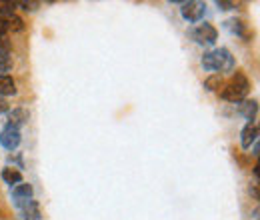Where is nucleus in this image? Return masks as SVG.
<instances>
[{
  "instance_id": "17",
  "label": "nucleus",
  "mask_w": 260,
  "mask_h": 220,
  "mask_svg": "<svg viewBox=\"0 0 260 220\" xmlns=\"http://www.w3.org/2000/svg\"><path fill=\"white\" fill-rule=\"evenodd\" d=\"M12 50V44L8 38H0V56H8Z\"/></svg>"
},
{
  "instance_id": "3",
  "label": "nucleus",
  "mask_w": 260,
  "mask_h": 220,
  "mask_svg": "<svg viewBox=\"0 0 260 220\" xmlns=\"http://www.w3.org/2000/svg\"><path fill=\"white\" fill-rule=\"evenodd\" d=\"M190 38L194 40L196 44H214L216 42V38H218V30L212 26V24H200V26H196L190 30Z\"/></svg>"
},
{
  "instance_id": "14",
  "label": "nucleus",
  "mask_w": 260,
  "mask_h": 220,
  "mask_svg": "<svg viewBox=\"0 0 260 220\" xmlns=\"http://www.w3.org/2000/svg\"><path fill=\"white\" fill-rule=\"evenodd\" d=\"M220 86H222V76H220V74H212V76H208V78L204 80V88L210 90V92L218 90Z\"/></svg>"
},
{
  "instance_id": "2",
  "label": "nucleus",
  "mask_w": 260,
  "mask_h": 220,
  "mask_svg": "<svg viewBox=\"0 0 260 220\" xmlns=\"http://www.w3.org/2000/svg\"><path fill=\"white\" fill-rule=\"evenodd\" d=\"M248 90H250V84H248L246 76L238 72V74L234 76V80L222 88L220 96H222L224 100H228V102H236V104H238V102H242V100L246 98Z\"/></svg>"
},
{
  "instance_id": "4",
  "label": "nucleus",
  "mask_w": 260,
  "mask_h": 220,
  "mask_svg": "<svg viewBox=\"0 0 260 220\" xmlns=\"http://www.w3.org/2000/svg\"><path fill=\"white\" fill-rule=\"evenodd\" d=\"M206 12V4L204 2H198V0H190V2H184L182 8H180V14L186 22H198Z\"/></svg>"
},
{
  "instance_id": "22",
  "label": "nucleus",
  "mask_w": 260,
  "mask_h": 220,
  "mask_svg": "<svg viewBox=\"0 0 260 220\" xmlns=\"http://www.w3.org/2000/svg\"><path fill=\"white\" fill-rule=\"evenodd\" d=\"M4 112H8V102L0 96V114H4Z\"/></svg>"
},
{
  "instance_id": "21",
  "label": "nucleus",
  "mask_w": 260,
  "mask_h": 220,
  "mask_svg": "<svg viewBox=\"0 0 260 220\" xmlns=\"http://www.w3.org/2000/svg\"><path fill=\"white\" fill-rule=\"evenodd\" d=\"M6 32H8V22H6V18H0V38H4Z\"/></svg>"
},
{
  "instance_id": "12",
  "label": "nucleus",
  "mask_w": 260,
  "mask_h": 220,
  "mask_svg": "<svg viewBox=\"0 0 260 220\" xmlns=\"http://www.w3.org/2000/svg\"><path fill=\"white\" fill-rule=\"evenodd\" d=\"M20 212H22V218L24 220H40L42 218V214H40V206H38L36 200H30L24 208H20Z\"/></svg>"
},
{
  "instance_id": "16",
  "label": "nucleus",
  "mask_w": 260,
  "mask_h": 220,
  "mask_svg": "<svg viewBox=\"0 0 260 220\" xmlns=\"http://www.w3.org/2000/svg\"><path fill=\"white\" fill-rule=\"evenodd\" d=\"M6 22H8V30L12 28V30L20 32L22 28H24V22H22V18H18L16 14H12L10 18H6Z\"/></svg>"
},
{
  "instance_id": "10",
  "label": "nucleus",
  "mask_w": 260,
  "mask_h": 220,
  "mask_svg": "<svg viewBox=\"0 0 260 220\" xmlns=\"http://www.w3.org/2000/svg\"><path fill=\"white\" fill-rule=\"evenodd\" d=\"M2 180H4L6 184H10V186H12V184L16 186V184L22 182V172H20L18 168H14V166H12V168L6 166V168H2Z\"/></svg>"
},
{
  "instance_id": "11",
  "label": "nucleus",
  "mask_w": 260,
  "mask_h": 220,
  "mask_svg": "<svg viewBox=\"0 0 260 220\" xmlns=\"http://www.w3.org/2000/svg\"><path fill=\"white\" fill-rule=\"evenodd\" d=\"M16 95V82L8 74H0V96Z\"/></svg>"
},
{
  "instance_id": "5",
  "label": "nucleus",
  "mask_w": 260,
  "mask_h": 220,
  "mask_svg": "<svg viewBox=\"0 0 260 220\" xmlns=\"http://www.w3.org/2000/svg\"><path fill=\"white\" fill-rule=\"evenodd\" d=\"M20 140H22V136H20L18 128H12V126H4L2 128V132H0V146L2 148L12 152V150H16L20 146Z\"/></svg>"
},
{
  "instance_id": "23",
  "label": "nucleus",
  "mask_w": 260,
  "mask_h": 220,
  "mask_svg": "<svg viewBox=\"0 0 260 220\" xmlns=\"http://www.w3.org/2000/svg\"><path fill=\"white\" fill-rule=\"evenodd\" d=\"M248 192H250V194L254 196V200H258V184H254V186H250V188H248Z\"/></svg>"
},
{
  "instance_id": "15",
  "label": "nucleus",
  "mask_w": 260,
  "mask_h": 220,
  "mask_svg": "<svg viewBox=\"0 0 260 220\" xmlns=\"http://www.w3.org/2000/svg\"><path fill=\"white\" fill-rule=\"evenodd\" d=\"M16 10V2H8V0H0V18H10Z\"/></svg>"
},
{
  "instance_id": "13",
  "label": "nucleus",
  "mask_w": 260,
  "mask_h": 220,
  "mask_svg": "<svg viewBox=\"0 0 260 220\" xmlns=\"http://www.w3.org/2000/svg\"><path fill=\"white\" fill-rule=\"evenodd\" d=\"M224 28H226L228 32H232V34H236V36H246V26H244V22L238 20V18L226 20V22H224Z\"/></svg>"
},
{
  "instance_id": "1",
  "label": "nucleus",
  "mask_w": 260,
  "mask_h": 220,
  "mask_svg": "<svg viewBox=\"0 0 260 220\" xmlns=\"http://www.w3.org/2000/svg\"><path fill=\"white\" fill-rule=\"evenodd\" d=\"M234 64V56L228 48H216L202 56V68L206 72H232Z\"/></svg>"
},
{
  "instance_id": "6",
  "label": "nucleus",
  "mask_w": 260,
  "mask_h": 220,
  "mask_svg": "<svg viewBox=\"0 0 260 220\" xmlns=\"http://www.w3.org/2000/svg\"><path fill=\"white\" fill-rule=\"evenodd\" d=\"M32 194H34V190L28 182H20V184H16V186L12 188V198H14L16 208H24V206L32 200Z\"/></svg>"
},
{
  "instance_id": "7",
  "label": "nucleus",
  "mask_w": 260,
  "mask_h": 220,
  "mask_svg": "<svg viewBox=\"0 0 260 220\" xmlns=\"http://www.w3.org/2000/svg\"><path fill=\"white\" fill-rule=\"evenodd\" d=\"M256 140H258V126L248 122L242 128V132H240V146L242 148H250Z\"/></svg>"
},
{
  "instance_id": "18",
  "label": "nucleus",
  "mask_w": 260,
  "mask_h": 220,
  "mask_svg": "<svg viewBox=\"0 0 260 220\" xmlns=\"http://www.w3.org/2000/svg\"><path fill=\"white\" fill-rule=\"evenodd\" d=\"M10 68H12V58L10 56H0V74L8 72Z\"/></svg>"
},
{
  "instance_id": "19",
  "label": "nucleus",
  "mask_w": 260,
  "mask_h": 220,
  "mask_svg": "<svg viewBox=\"0 0 260 220\" xmlns=\"http://www.w3.org/2000/svg\"><path fill=\"white\" fill-rule=\"evenodd\" d=\"M36 6H38V2H32V0H30V2H26V0L16 2V8H22V10H26V12H28V10H30V12L36 10Z\"/></svg>"
},
{
  "instance_id": "8",
  "label": "nucleus",
  "mask_w": 260,
  "mask_h": 220,
  "mask_svg": "<svg viewBox=\"0 0 260 220\" xmlns=\"http://www.w3.org/2000/svg\"><path fill=\"white\" fill-rule=\"evenodd\" d=\"M26 120H28V110L26 108H14L8 114V124L6 126H12V128H18L20 130V126L26 124Z\"/></svg>"
},
{
  "instance_id": "20",
  "label": "nucleus",
  "mask_w": 260,
  "mask_h": 220,
  "mask_svg": "<svg viewBox=\"0 0 260 220\" xmlns=\"http://www.w3.org/2000/svg\"><path fill=\"white\" fill-rule=\"evenodd\" d=\"M216 6H218L220 10H234V8H236V4H234V2H226V0H218V2H216Z\"/></svg>"
},
{
  "instance_id": "9",
  "label": "nucleus",
  "mask_w": 260,
  "mask_h": 220,
  "mask_svg": "<svg viewBox=\"0 0 260 220\" xmlns=\"http://www.w3.org/2000/svg\"><path fill=\"white\" fill-rule=\"evenodd\" d=\"M238 110L246 120H254L256 112H258V102L256 100H242V102H238Z\"/></svg>"
}]
</instances>
